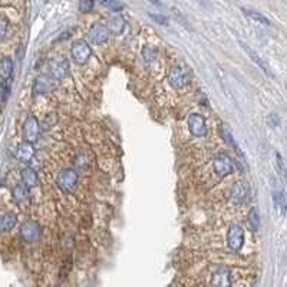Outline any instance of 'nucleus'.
Here are the masks:
<instances>
[{
	"instance_id": "f257e3e1",
	"label": "nucleus",
	"mask_w": 287,
	"mask_h": 287,
	"mask_svg": "<svg viewBox=\"0 0 287 287\" xmlns=\"http://www.w3.org/2000/svg\"><path fill=\"white\" fill-rule=\"evenodd\" d=\"M168 81L169 85L175 89H182L184 86H187L191 81V74L190 71L182 66V65H175L171 68L169 75H168Z\"/></svg>"
},
{
	"instance_id": "f03ea898",
	"label": "nucleus",
	"mask_w": 287,
	"mask_h": 287,
	"mask_svg": "<svg viewBox=\"0 0 287 287\" xmlns=\"http://www.w3.org/2000/svg\"><path fill=\"white\" fill-rule=\"evenodd\" d=\"M56 184L65 193L74 191V188L78 184V172L74 168H65L62 171H59V174L56 177Z\"/></svg>"
},
{
	"instance_id": "7ed1b4c3",
	"label": "nucleus",
	"mask_w": 287,
	"mask_h": 287,
	"mask_svg": "<svg viewBox=\"0 0 287 287\" xmlns=\"http://www.w3.org/2000/svg\"><path fill=\"white\" fill-rule=\"evenodd\" d=\"M71 55H72V59H74L75 63L85 65L92 55V49L88 45V42L81 39V41L74 42V45L71 47Z\"/></svg>"
},
{
	"instance_id": "20e7f679",
	"label": "nucleus",
	"mask_w": 287,
	"mask_h": 287,
	"mask_svg": "<svg viewBox=\"0 0 287 287\" xmlns=\"http://www.w3.org/2000/svg\"><path fill=\"white\" fill-rule=\"evenodd\" d=\"M42 236V227L41 224L35 220H28L20 226V237L28 242V243H33L38 242Z\"/></svg>"
},
{
	"instance_id": "39448f33",
	"label": "nucleus",
	"mask_w": 287,
	"mask_h": 287,
	"mask_svg": "<svg viewBox=\"0 0 287 287\" xmlns=\"http://www.w3.org/2000/svg\"><path fill=\"white\" fill-rule=\"evenodd\" d=\"M227 244L230 247V250H233V251H239L243 247V244H244V230L240 226L231 224L228 227Z\"/></svg>"
},
{
	"instance_id": "423d86ee",
	"label": "nucleus",
	"mask_w": 287,
	"mask_h": 287,
	"mask_svg": "<svg viewBox=\"0 0 287 287\" xmlns=\"http://www.w3.org/2000/svg\"><path fill=\"white\" fill-rule=\"evenodd\" d=\"M212 169L218 177H226L233 171V161L226 154H218L212 160Z\"/></svg>"
},
{
	"instance_id": "0eeeda50",
	"label": "nucleus",
	"mask_w": 287,
	"mask_h": 287,
	"mask_svg": "<svg viewBox=\"0 0 287 287\" xmlns=\"http://www.w3.org/2000/svg\"><path fill=\"white\" fill-rule=\"evenodd\" d=\"M69 72V65L65 58H56L50 63V78L55 81H63L68 76Z\"/></svg>"
},
{
	"instance_id": "6e6552de",
	"label": "nucleus",
	"mask_w": 287,
	"mask_h": 287,
	"mask_svg": "<svg viewBox=\"0 0 287 287\" xmlns=\"http://www.w3.org/2000/svg\"><path fill=\"white\" fill-rule=\"evenodd\" d=\"M39 129L41 128H39L38 118L33 117V115L28 117L25 123H23V138H25V141L33 144L38 139V136H39Z\"/></svg>"
},
{
	"instance_id": "1a4fd4ad",
	"label": "nucleus",
	"mask_w": 287,
	"mask_h": 287,
	"mask_svg": "<svg viewBox=\"0 0 287 287\" xmlns=\"http://www.w3.org/2000/svg\"><path fill=\"white\" fill-rule=\"evenodd\" d=\"M109 35L111 33H109L106 25H104V23H93L91 26L89 32H88L89 39L93 42V43H96V45L105 43V42L109 39Z\"/></svg>"
},
{
	"instance_id": "9d476101",
	"label": "nucleus",
	"mask_w": 287,
	"mask_h": 287,
	"mask_svg": "<svg viewBox=\"0 0 287 287\" xmlns=\"http://www.w3.org/2000/svg\"><path fill=\"white\" fill-rule=\"evenodd\" d=\"M188 128H190V132L194 136H197V138H201V136L207 135V123H205V120L200 114H191L190 115Z\"/></svg>"
},
{
	"instance_id": "9b49d317",
	"label": "nucleus",
	"mask_w": 287,
	"mask_h": 287,
	"mask_svg": "<svg viewBox=\"0 0 287 287\" xmlns=\"http://www.w3.org/2000/svg\"><path fill=\"white\" fill-rule=\"evenodd\" d=\"M211 286L212 287H231V273L226 267L217 269L211 276Z\"/></svg>"
},
{
	"instance_id": "f8f14e48",
	"label": "nucleus",
	"mask_w": 287,
	"mask_h": 287,
	"mask_svg": "<svg viewBox=\"0 0 287 287\" xmlns=\"http://www.w3.org/2000/svg\"><path fill=\"white\" fill-rule=\"evenodd\" d=\"M15 155H16V158H17L20 163H30L32 158L35 157V147H33V144L26 142V141L20 142V144L16 147Z\"/></svg>"
},
{
	"instance_id": "ddd939ff",
	"label": "nucleus",
	"mask_w": 287,
	"mask_h": 287,
	"mask_svg": "<svg viewBox=\"0 0 287 287\" xmlns=\"http://www.w3.org/2000/svg\"><path fill=\"white\" fill-rule=\"evenodd\" d=\"M248 196V187L244 181H239L231 187L230 197L234 203H243Z\"/></svg>"
},
{
	"instance_id": "4468645a",
	"label": "nucleus",
	"mask_w": 287,
	"mask_h": 287,
	"mask_svg": "<svg viewBox=\"0 0 287 287\" xmlns=\"http://www.w3.org/2000/svg\"><path fill=\"white\" fill-rule=\"evenodd\" d=\"M242 46H243V49L246 50V53L251 58V60L253 62H256L257 63V66H260V69L263 71V72H266V75H269V76H272V71H270V66L267 65V62L256 52V50H253L248 45H246V43H243L242 42Z\"/></svg>"
},
{
	"instance_id": "2eb2a0df",
	"label": "nucleus",
	"mask_w": 287,
	"mask_h": 287,
	"mask_svg": "<svg viewBox=\"0 0 287 287\" xmlns=\"http://www.w3.org/2000/svg\"><path fill=\"white\" fill-rule=\"evenodd\" d=\"M17 223V217L12 211H0V233L12 230Z\"/></svg>"
},
{
	"instance_id": "dca6fc26",
	"label": "nucleus",
	"mask_w": 287,
	"mask_h": 287,
	"mask_svg": "<svg viewBox=\"0 0 287 287\" xmlns=\"http://www.w3.org/2000/svg\"><path fill=\"white\" fill-rule=\"evenodd\" d=\"M52 85H53V79L47 75H42L39 76L36 81H35V85H33V92L35 95H41V93H46L52 89Z\"/></svg>"
},
{
	"instance_id": "f3484780",
	"label": "nucleus",
	"mask_w": 287,
	"mask_h": 287,
	"mask_svg": "<svg viewBox=\"0 0 287 287\" xmlns=\"http://www.w3.org/2000/svg\"><path fill=\"white\" fill-rule=\"evenodd\" d=\"M273 204H274L276 212H277L280 217H283V215L286 214L287 201L283 191H274V193H273Z\"/></svg>"
},
{
	"instance_id": "a211bd4d",
	"label": "nucleus",
	"mask_w": 287,
	"mask_h": 287,
	"mask_svg": "<svg viewBox=\"0 0 287 287\" xmlns=\"http://www.w3.org/2000/svg\"><path fill=\"white\" fill-rule=\"evenodd\" d=\"M20 177H22V182H23V185H25V187H28V188L35 187V185L38 184V175H36V172H35L30 166L23 168V169H22Z\"/></svg>"
},
{
	"instance_id": "6ab92c4d",
	"label": "nucleus",
	"mask_w": 287,
	"mask_h": 287,
	"mask_svg": "<svg viewBox=\"0 0 287 287\" xmlns=\"http://www.w3.org/2000/svg\"><path fill=\"white\" fill-rule=\"evenodd\" d=\"M13 72V62L10 58H3L0 59V78L1 82H7L12 76Z\"/></svg>"
},
{
	"instance_id": "aec40b11",
	"label": "nucleus",
	"mask_w": 287,
	"mask_h": 287,
	"mask_svg": "<svg viewBox=\"0 0 287 287\" xmlns=\"http://www.w3.org/2000/svg\"><path fill=\"white\" fill-rule=\"evenodd\" d=\"M109 33H114V35H121L123 32V28H125V22L121 16H114L108 20V25H106Z\"/></svg>"
},
{
	"instance_id": "412c9836",
	"label": "nucleus",
	"mask_w": 287,
	"mask_h": 287,
	"mask_svg": "<svg viewBox=\"0 0 287 287\" xmlns=\"http://www.w3.org/2000/svg\"><path fill=\"white\" fill-rule=\"evenodd\" d=\"M243 12H244V15L248 16L250 19H253L254 22H257V23H261V25H270V20L264 16V15H261L260 12H254V10H247V9H243Z\"/></svg>"
},
{
	"instance_id": "4be33fe9",
	"label": "nucleus",
	"mask_w": 287,
	"mask_h": 287,
	"mask_svg": "<svg viewBox=\"0 0 287 287\" xmlns=\"http://www.w3.org/2000/svg\"><path fill=\"white\" fill-rule=\"evenodd\" d=\"M28 187H25L23 184H17L15 188H13V191H12V196H13V198L16 200V201H23V200H26L28 198Z\"/></svg>"
},
{
	"instance_id": "5701e85b",
	"label": "nucleus",
	"mask_w": 287,
	"mask_h": 287,
	"mask_svg": "<svg viewBox=\"0 0 287 287\" xmlns=\"http://www.w3.org/2000/svg\"><path fill=\"white\" fill-rule=\"evenodd\" d=\"M248 224H250V227L254 231H257L260 228V214H258L257 208H251L250 210V212H248Z\"/></svg>"
},
{
	"instance_id": "b1692460",
	"label": "nucleus",
	"mask_w": 287,
	"mask_h": 287,
	"mask_svg": "<svg viewBox=\"0 0 287 287\" xmlns=\"http://www.w3.org/2000/svg\"><path fill=\"white\" fill-rule=\"evenodd\" d=\"M276 165H277V169H279V174L282 175V178L287 180V165L283 157L279 152H276Z\"/></svg>"
},
{
	"instance_id": "393cba45",
	"label": "nucleus",
	"mask_w": 287,
	"mask_h": 287,
	"mask_svg": "<svg viewBox=\"0 0 287 287\" xmlns=\"http://www.w3.org/2000/svg\"><path fill=\"white\" fill-rule=\"evenodd\" d=\"M221 135H223V138L230 144V145H233L234 148H236V151H239V147H237V144H236V141H234V138H233V135H231V132L228 131V128L227 126H221Z\"/></svg>"
},
{
	"instance_id": "a878e982",
	"label": "nucleus",
	"mask_w": 287,
	"mask_h": 287,
	"mask_svg": "<svg viewBox=\"0 0 287 287\" xmlns=\"http://www.w3.org/2000/svg\"><path fill=\"white\" fill-rule=\"evenodd\" d=\"M9 28V20L4 16H0V36H4Z\"/></svg>"
},
{
	"instance_id": "bb28decb",
	"label": "nucleus",
	"mask_w": 287,
	"mask_h": 287,
	"mask_svg": "<svg viewBox=\"0 0 287 287\" xmlns=\"http://www.w3.org/2000/svg\"><path fill=\"white\" fill-rule=\"evenodd\" d=\"M92 7H93V1H88V0H82L81 3H79V9H81V12H89V10H92Z\"/></svg>"
},
{
	"instance_id": "cd10ccee",
	"label": "nucleus",
	"mask_w": 287,
	"mask_h": 287,
	"mask_svg": "<svg viewBox=\"0 0 287 287\" xmlns=\"http://www.w3.org/2000/svg\"><path fill=\"white\" fill-rule=\"evenodd\" d=\"M150 16H151L154 20H157L158 23H161V25H168V19L165 17L164 15H160V13H157V15H154V13H150Z\"/></svg>"
},
{
	"instance_id": "c85d7f7f",
	"label": "nucleus",
	"mask_w": 287,
	"mask_h": 287,
	"mask_svg": "<svg viewBox=\"0 0 287 287\" xmlns=\"http://www.w3.org/2000/svg\"><path fill=\"white\" fill-rule=\"evenodd\" d=\"M142 55H144V59L151 60V59L155 56V50H154L152 47H145V49H144V52H142Z\"/></svg>"
},
{
	"instance_id": "c756f323",
	"label": "nucleus",
	"mask_w": 287,
	"mask_h": 287,
	"mask_svg": "<svg viewBox=\"0 0 287 287\" xmlns=\"http://www.w3.org/2000/svg\"><path fill=\"white\" fill-rule=\"evenodd\" d=\"M104 4H105V6H108L109 9H112L114 12H120V10L123 7L121 3H117V1H105Z\"/></svg>"
},
{
	"instance_id": "7c9ffc66",
	"label": "nucleus",
	"mask_w": 287,
	"mask_h": 287,
	"mask_svg": "<svg viewBox=\"0 0 287 287\" xmlns=\"http://www.w3.org/2000/svg\"><path fill=\"white\" fill-rule=\"evenodd\" d=\"M269 123H270V126H279V123H280V120H279V117H277V114H270V117H269Z\"/></svg>"
},
{
	"instance_id": "2f4dec72",
	"label": "nucleus",
	"mask_w": 287,
	"mask_h": 287,
	"mask_svg": "<svg viewBox=\"0 0 287 287\" xmlns=\"http://www.w3.org/2000/svg\"><path fill=\"white\" fill-rule=\"evenodd\" d=\"M286 89H287V83H286Z\"/></svg>"
}]
</instances>
